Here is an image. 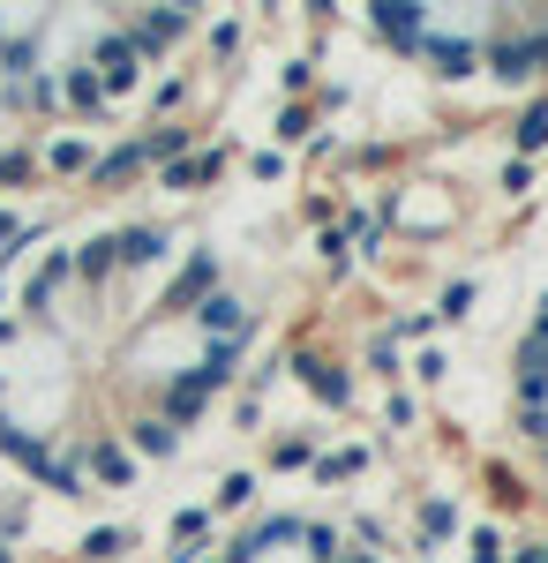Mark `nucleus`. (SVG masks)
Instances as JSON below:
<instances>
[{
	"label": "nucleus",
	"mask_w": 548,
	"mask_h": 563,
	"mask_svg": "<svg viewBox=\"0 0 548 563\" xmlns=\"http://www.w3.org/2000/svg\"><path fill=\"white\" fill-rule=\"evenodd\" d=\"M459 368L489 451L548 496V218L496 271Z\"/></svg>",
	"instance_id": "3"
},
{
	"label": "nucleus",
	"mask_w": 548,
	"mask_h": 563,
	"mask_svg": "<svg viewBox=\"0 0 548 563\" xmlns=\"http://www.w3.org/2000/svg\"><path fill=\"white\" fill-rule=\"evenodd\" d=\"M173 563H391L376 526L331 496H255L204 526Z\"/></svg>",
	"instance_id": "5"
},
{
	"label": "nucleus",
	"mask_w": 548,
	"mask_h": 563,
	"mask_svg": "<svg viewBox=\"0 0 548 563\" xmlns=\"http://www.w3.org/2000/svg\"><path fill=\"white\" fill-rule=\"evenodd\" d=\"M286 301L249 203H106L0 263V466L68 504L158 481L226 413Z\"/></svg>",
	"instance_id": "1"
},
{
	"label": "nucleus",
	"mask_w": 548,
	"mask_h": 563,
	"mask_svg": "<svg viewBox=\"0 0 548 563\" xmlns=\"http://www.w3.org/2000/svg\"><path fill=\"white\" fill-rule=\"evenodd\" d=\"M353 38L451 98H526L548 90V8H361Z\"/></svg>",
	"instance_id": "4"
},
{
	"label": "nucleus",
	"mask_w": 548,
	"mask_h": 563,
	"mask_svg": "<svg viewBox=\"0 0 548 563\" xmlns=\"http://www.w3.org/2000/svg\"><path fill=\"white\" fill-rule=\"evenodd\" d=\"M196 45L180 8H0V113L98 121L121 113Z\"/></svg>",
	"instance_id": "2"
}]
</instances>
